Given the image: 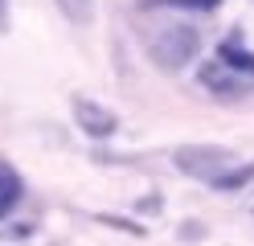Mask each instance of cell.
Masks as SVG:
<instances>
[{
    "mask_svg": "<svg viewBox=\"0 0 254 246\" xmlns=\"http://www.w3.org/2000/svg\"><path fill=\"white\" fill-rule=\"evenodd\" d=\"M197 54H201V29L189 25V21H168L148 37V58L168 74L185 70Z\"/></svg>",
    "mask_w": 254,
    "mask_h": 246,
    "instance_id": "cell-1",
    "label": "cell"
},
{
    "mask_svg": "<svg viewBox=\"0 0 254 246\" xmlns=\"http://www.w3.org/2000/svg\"><path fill=\"white\" fill-rule=\"evenodd\" d=\"M238 164L234 152H226V148H213V144H189V148H177V168L189 172V176H201L205 185H217L221 176H226L230 168Z\"/></svg>",
    "mask_w": 254,
    "mask_h": 246,
    "instance_id": "cell-2",
    "label": "cell"
},
{
    "mask_svg": "<svg viewBox=\"0 0 254 246\" xmlns=\"http://www.w3.org/2000/svg\"><path fill=\"white\" fill-rule=\"evenodd\" d=\"M197 82L205 90H209L213 98H226V103H234V98H246L254 90V74H242V70H234V66L226 62H201V70H197Z\"/></svg>",
    "mask_w": 254,
    "mask_h": 246,
    "instance_id": "cell-3",
    "label": "cell"
},
{
    "mask_svg": "<svg viewBox=\"0 0 254 246\" xmlns=\"http://www.w3.org/2000/svg\"><path fill=\"white\" fill-rule=\"evenodd\" d=\"M70 111H74V123L78 131H86L90 140H107V136H115L119 131V115L103 107V103H90V98H70Z\"/></svg>",
    "mask_w": 254,
    "mask_h": 246,
    "instance_id": "cell-4",
    "label": "cell"
},
{
    "mask_svg": "<svg viewBox=\"0 0 254 246\" xmlns=\"http://www.w3.org/2000/svg\"><path fill=\"white\" fill-rule=\"evenodd\" d=\"M21 193H25V185H21V176H17V168L12 164H4L0 160V222L8 218L12 209L21 205Z\"/></svg>",
    "mask_w": 254,
    "mask_h": 246,
    "instance_id": "cell-5",
    "label": "cell"
},
{
    "mask_svg": "<svg viewBox=\"0 0 254 246\" xmlns=\"http://www.w3.org/2000/svg\"><path fill=\"white\" fill-rule=\"evenodd\" d=\"M221 62L234 66V70H242V74H254V54H250L238 37H226V41H221Z\"/></svg>",
    "mask_w": 254,
    "mask_h": 246,
    "instance_id": "cell-6",
    "label": "cell"
},
{
    "mask_svg": "<svg viewBox=\"0 0 254 246\" xmlns=\"http://www.w3.org/2000/svg\"><path fill=\"white\" fill-rule=\"evenodd\" d=\"M58 8H62V16H70L74 25H86L90 12H94V0H58Z\"/></svg>",
    "mask_w": 254,
    "mask_h": 246,
    "instance_id": "cell-7",
    "label": "cell"
},
{
    "mask_svg": "<svg viewBox=\"0 0 254 246\" xmlns=\"http://www.w3.org/2000/svg\"><path fill=\"white\" fill-rule=\"evenodd\" d=\"M250 176H254V164H234V168H230L226 176H221V180H217L213 189H221V193H230V189H242V185H246Z\"/></svg>",
    "mask_w": 254,
    "mask_h": 246,
    "instance_id": "cell-8",
    "label": "cell"
},
{
    "mask_svg": "<svg viewBox=\"0 0 254 246\" xmlns=\"http://www.w3.org/2000/svg\"><path fill=\"white\" fill-rule=\"evenodd\" d=\"M0 33H8V0H0Z\"/></svg>",
    "mask_w": 254,
    "mask_h": 246,
    "instance_id": "cell-9",
    "label": "cell"
},
{
    "mask_svg": "<svg viewBox=\"0 0 254 246\" xmlns=\"http://www.w3.org/2000/svg\"><path fill=\"white\" fill-rule=\"evenodd\" d=\"M185 4H193V8H217L221 0H185Z\"/></svg>",
    "mask_w": 254,
    "mask_h": 246,
    "instance_id": "cell-10",
    "label": "cell"
}]
</instances>
